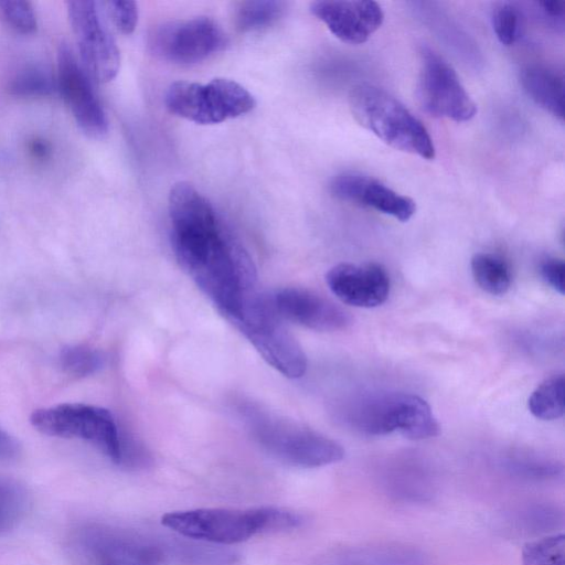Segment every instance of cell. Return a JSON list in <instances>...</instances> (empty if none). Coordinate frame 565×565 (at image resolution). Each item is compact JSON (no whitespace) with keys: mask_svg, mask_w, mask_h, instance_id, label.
<instances>
[{"mask_svg":"<svg viewBox=\"0 0 565 565\" xmlns=\"http://www.w3.org/2000/svg\"><path fill=\"white\" fill-rule=\"evenodd\" d=\"M545 15L552 19H563L565 13V3L563 1H542L539 2Z\"/></svg>","mask_w":565,"mask_h":565,"instance_id":"32","label":"cell"},{"mask_svg":"<svg viewBox=\"0 0 565 565\" xmlns=\"http://www.w3.org/2000/svg\"><path fill=\"white\" fill-rule=\"evenodd\" d=\"M26 508L24 490L11 482L0 481V534L11 530Z\"/></svg>","mask_w":565,"mask_h":565,"instance_id":"27","label":"cell"},{"mask_svg":"<svg viewBox=\"0 0 565 565\" xmlns=\"http://www.w3.org/2000/svg\"><path fill=\"white\" fill-rule=\"evenodd\" d=\"M18 450L17 441L0 428V457H11Z\"/></svg>","mask_w":565,"mask_h":565,"instance_id":"33","label":"cell"},{"mask_svg":"<svg viewBox=\"0 0 565 565\" xmlns=\"http://www.w3.org/2000/svg\"><path fill=\"white\" fill-rule=\"evenodd\" d=\"M470 266L475 281L486 292L500 296L510 289L511 269L501 256L492 253H477L472 256Z\"/></svg>","mask_w":565,"mask_h":565,"instance_id":"19","label":"cell"},{"mask_svg":"<svg viewBox=\"0 0 565 565\" xmlns=\"http://www.w3.org/2000/svg\"><path fill=\"white\" fill-rule=\"evenodd\" d=\"M331 193L343 201L371 207L406 222L416 212V203L382 181L358 172H343L330 183Z\"/></svg>","mask_w":565,"mask_h":565,"instance_id":"17","label":"cell"},{"mask_svg":"<svg viewBox=\"0 0 565 565\" xmlns=\"http://www.w3.org/2000/svg\"><path fill=\"white\" fill-rule=\"evenodd\" d=\"M286 9L287 3L282 1H243L235 9V25L243 32L259 31L276 23Z\"/></svg>","mask_w":565,"mask_h":565,"instance_id":"21","label":"cell"},{"mask_svg":"<svg viewBox=\"0 0 565 565\" xmlns=\"http://www.w3.org/2000/svg\"><path fill=\"white\" fill-rule=\"evenodd\" d=\"M523 565H565V537L548 535L527 543L522 553Z\"/></svg>","mask_w":565,"mask_h":565,"instance_id":"24","label":"cell"},{"mask_svg":"<svg viewBox=\"0 0 565 565\" xmlns=\"http://www.w3.org/2000/svg\"><path fill=\"white\" fill-rule=\"evenodd\" d=\"M349 107L363 128L390 147L426 160L435 158L426 127L387 90L372 84H358L349 94Z\"/></svg>","mask_w":565,"mask_h":565,"instance_id":"3","label":"cell"},{"mask_svg":"<svg viewBox=\"0 0 565 565\" xmlns=\"http://www.w3.org/2000/svg\"><path fill=\"white\" fill-rule=\"evenodd\" d=\"M29 150L32 156L39 160H44L50 154V146L42 139H33L29 145Z\"/></svg>","mask_w":565,"mask_h":565,"instance_id":"34","label":"cell"},{"mask_svg":"<svg viewBox=\"0 0 565 565\" xmlns=\"http://www.w3.org/2000/svg\"><path fill=\"white\" fill-rule=\"evenodd\" d=\"M310 11L335 38L349 44L366 42L384 20L383 10L375 1H316Z\"/></svg>","mask_w":565,"mask_h":565,"instance_id":"16","label":"cell"},{"mask_svg":"<svg viewBox=\"0 0 565 565\" xmlns=\"http://www.w3.org/2000/svg\"><path fill=\"white\" fill-rule=\"evenodd\" d=\"M231 322L248 339L263 359L289 379L301 377L307 370L306 354L282 324L267 299L256 291L248 297Z\"/></svg>","mask_w":565,"mask_h":565,"instance_id":"6","label":"cell"},{"mask_svg":"<svg viewBox=\"0 0 565 565\" xmlns=\"http://www.w3.org/2000/svg\"><path fill=\"white\" fill-rule=\"evenodd\" d=\"M330 290L344 303L374 308L386 301L391 282L385 268L376 263H341L326 275Z\"/></svg>","mask_w":565,"mask_h":565,"instance_id":"15","label":"cell"},{"mask_svg":"<svg viewBox=\"0 0 565 565\" xmlns=\"http://www.w3.org/2000/svg\"><path fill=\"white\" fill-rule=\"evenodd\" d=\"M344 419L360 434L383 436L394 431L411 439L439 434V424L428 403L405 392H373L360 395L344 409Z\"/></svg>","mask_w":565,"mask_h":565,"instance_id":"4","label":"cell"},{"mask_svg":"<svg viewBox=\"0 0 565 565\" xmlns=\"http://www.w3.org/2000/svg\"><path fill=\"white\" fill-rule=\"evenodd\" d=\"M242 413L257 444L282 462L300 468H319L344 457L342 446L320 433L250 404Z\"/></svg>","mask_w":565,"mask_h":565,"instance_id":"5","label":"cell"},{"mask_svg":"<svg viewBox=\"0 0 565 565\" xmlns=\"http://www.w3.org/2000/svg\"><path fill=\"white\" fill-rule=\"evenodd\" d=\"M62 370L75 377H85L99 371L105 364L104 354L92 347L72 344L64 347L58 355Z\"/></svg>","mask_w":565,"mask_h":565,"instance_id":"23","label":"cell"},{"mask_svg":"<svg viewBox=\"0 0 565 565\" xmlns=\"http://www.w3.org/2000/svg\"><path fill=\"white\" fill-rule=\"evenodd\" d=\"M56 83L49 68L39 64L21 67L9 79L8 89L19 97H43L51 95Z\"/></svg>","mask_w":565,"mask_h":565,"instance_id":"22","label":"cell"},{"mask_svg":"<svg viewBox=\"0 0 565 565\" xmlns=\"http://www.w3.org/2000/svg\"><path fill=\"white\" fill-rule=\"evenodd\" d=\"M513 469L522 476L536 479L555 477L562 470V468L553 462L537 460L515 461Z\"/></svg>","mask_w":565,"mask_h":565,"instance_id":"31","label":"cell"},{"mask_svg":"<svg viewBox=\"0 0 565 565\" xmlns=\"http://www.w3.org/2000/svg\"><path fill=\"white\" fill-rule=\"evenodd\" d=\"M525 94L553 116L564 118V82L557 73L539 65L527 66L520 74Z\"/></svg>","mask_w":565,"mask_h":565,"instance_id":"18","label":"cell"},{"mask_svg":"<svg viewBox=\"0 0 565 565\" xmlns=\"http://www.w3.org/2000/svg\"><path fill=\"white\" fill-rule=\"evenodd\" d=\"M151 52L168 62L190 65L202 62L226 44L222 28L209 17L161 23L149 33Z\"/></svg>","mask_w":565,"mask_h":565,"instance_id":"9","label":"cell"},{"mask_svg":"<svg viewBox=\"0 0 565 565\" xmlns=\"http://www.w3.org/2000/svg\"><path fill=\"white\" fill-rule=\"evenodd\" d=\"M67 13L86 73L100 83L115 78L120 54L100 20L96 3L89 0L68 1Z\"/></svg>","mask_w":565,"mask_h":565,"instance_id":"11","label":"cell"},{"mask_svg":"<svg viewBox=\"0 0 565 565\" xmlns=\"http://www.w3.org/2000/svg\"><path fill=\"white\" fill-rule=\"evenodd\" d=\"M108 10L116 28L124 34L134 32L138 22V8L134 1L114 0L108 2Z\"/></svg>","mask_w":565,"mask_h":565,"instance_id":"29","label":"cell"},{"mask_svg":"<svg viewBox=\"0 0 565 565\" xmlns=\"http://www.w3.org/2000/svg\"><path fill=\"white\" fill-rule=\"evenodd\" d=\"M493 31L501 44L514 45L523 35L524 18L522 12L510 2L498 3L492 10Z\"/></svg>","mask_w":565,"mask_h":565,"instance_id":"25","label":"cell"},{"mask_svg":"<svg viewBox=\"0 0 565 565\" xmlns=\"http://www.w3.org/2000/svg\"><path fill=\"white\" fill-rule=\"evenodd\" d=\"M168 207L171 243L180 266L231 320L257 290L252 258L191 183L173 184Z\"/></svg>","mask_w":565,"mask_h":565,"instance_id":"1","label":"cell"},{"mask_svg":"<svg viewBox=\"0 0 565 565\" xmlns=\"http://www.w3.org/2000/svg\"><path fill=\"white\" fill-rule=\"evenodd\" d=\"M0 8L3 19L14 31L21 34H30L35 31L36 15L30 2L7 0L0 2Z\"/></svg>","mask_w":565,"mask_h":565,"instance_id":"28","label":"cell"},{"mask_svg":"<svg viewBox=\"0 0 565 565\" xmlns=\"http://www.w3.org/2000/svg\"><path fill=\"white\" fill-rule=\"evenodd\" d=\"M30 422L42 434L85 440L120 465L124 433L114 415L104 407L64 403L34 411Z\"/></svg>","mask_w":565,"mask_h":565,"instance_id":"7","label":"cell"},{"mask_svg":"<svg viewBox=\"0 0 565 565\" xmlns=\"http://www.w3.org/2000/svg\"><path fill=\"white\" fill-rule=\"evenodd\" d=\"M565 379L555 374L543 381L531 394L527 407L533 416L542 420H554L563 416Z\"/></svg>","mask_w":565,"mask_h":565,"instance_id":"20","label":"cell"},{"mask_svg":"<svg viewBox=\"0 0 565 565\" xmlns=\"http://www.w3.org/2000/svg\"><path fill=\"white\" fill-rule=\"evenodd\" d=\"M426 558L415 550L386 547L350 557L345 565H426Z\"/></svg>","mask_w":565,"mask_h":565,"instance_id":"26","label":"cell"},{"mask_svg":"<svg viewBox=\"0 0 565 565\" xmlns=\"http://www.w3.org/2000/svg\"><path fill=\"white\" fill-rule=\"evenodd\" d=\"M270 300L280 318L311 330L331 332L347 329L352 323L349 312L306 288H281Z\"/></svg>","mask_w":565,"mask_h":565,"instance_id":"14","label":"cell"},{"mask_svg":"<svg viewBox=\"0 0 565 565\" xmlns=\"http://www.w3.org/2000/svg\"><path fill=\"white\" fill-rule=\"evenodd\" d=\"M301 522L299 514L274 507L203 508L173 511L161 518L163 526L182 536L224 545L244 542L263 532L295 529Z\"/></svg>","mask_w":565,"mask_h":565,"instance_id":"2","label":"cell"},{"mask_svg":"<svg viewBox=\"0 0 565 565\" xmlns=\"http://www.w3.org/2000/svg\"><path fill=\"white\" fill-rule=\"evenodd\" d=\"M564 262L555 257H547L540 265L543 280L561 295H564Z\"/></svg>","mask_w":565,"mask_h":565,"instance_id":"30","label":"cell"},{"mask_svg":"<svg viewBox=\"0 0 565 565\" xmlns=\"http://www.w3.org/2000/svg\"><path fill=\"white\" fill-rule=\"evenodd\" d=\"M416 94L425 111L435 117L467 121L477 113L455 70L429 47L420 52Z\"/></svg>","mask_w":565,"mask_h":565,"instance_id":"10","label":"cell"},{"mask_svg":"<svg viewBox=\"0 0 565 565\" xmlns=\"http://www.w3.org/2000/svg\"><path fill=\"white\" fill-rule=\"evenodd\" d=\"M57 78L63 99L79 128L89 137L102 138L108 131L106 114L92 83L65 44L57 53Z\"/></svg>","mask_w":565,"mask_h":565,"instance_id":"13","label":"cell"},{"mask_svg":"<svg viewBox=\"0 0 565 565\" xmlns=\"http://www.w3.org/2000/svg\"><path fill=\"white\" fill-rule=\"evenodd\" d=\"M168 110L200 125H212L236 118L253 110V95L235 81L216 77L201 84L188 81L172 83L167 89Z\"/></svg>","mask_w":565,"mask_h":565,"instance_id":"8","label":"cell"},{"mask_svg":"<svg viewBox=\"0 0 565 565\" xmlns=\"http://www.w3.org/2000/svg\"><path fill=\"white\" fill-rule=\"evenodd\" d=\"M76 541L93 565H160L164 558L163 551L151 541L106 525L83 527Z\"/></svg>","mask_w":565,"mask_h":565,"instance_id":"12","label":"cell"}]
</instances>
